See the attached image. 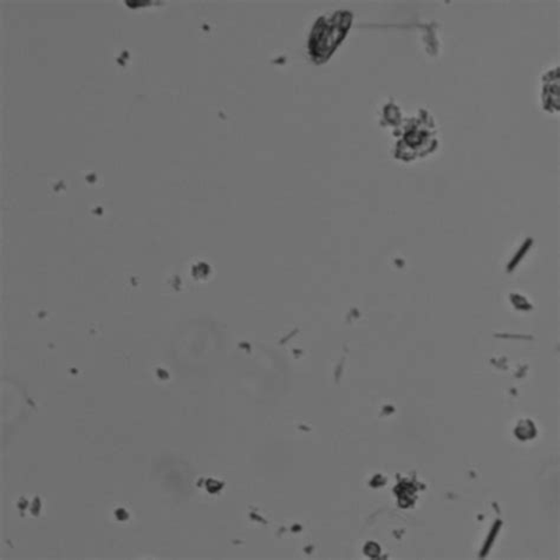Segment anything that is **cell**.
Instances as JSON below:
<instances>
[{"instance_id":"1","label":"cell","mask_w":560,"mask_h":560,"mask_svg":"<svg viewBox=\"0 0 560 560\" xmlns=\"http://www.w3.org/2000/svg\"><path fill=\"white\" fill-rule=\"evenodd\" d=\"M352 15L340 12L333 16H324L313 27L309 42L310 55L316 63H324L336 50L350 29Z\"/></svg>"},{"instance_id":"2","label":"cell","mask_w":560,"mask_h":560,"mask_svg":"<svg viewBox=\"0 0 560 560\" xmlns=\"http://www.w3.org/2000/svg\"><path fill=\"white\" fill-rule=\"evenodd\" d=\"M544 108L548 111H559V69L552 70L544 77Z\"/></svg>"}]
</instances>
